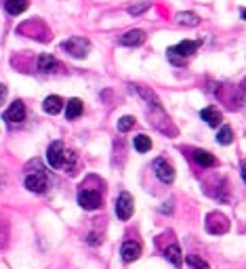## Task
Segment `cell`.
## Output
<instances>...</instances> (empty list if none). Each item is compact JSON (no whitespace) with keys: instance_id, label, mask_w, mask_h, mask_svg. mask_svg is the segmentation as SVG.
<instances>
[{"instance_id":"obj_1","label":"cell","mask_w":246,"mask_h":269,"mask_svg":"<svg viewBox=\"0 0 246 269\" xmlns=\"http://www.w3.org/2000/svg\"><path fill=\"white\" fill-rule=\"evenodd\" d=\"M63 51L69 53L76 59H85V57L91 53V42L82 36H72L69 40L63 42Z\"/></svg>"},{"instance_id":"obj_2","label":"cell","mask_w":246,"mask_h":269,"mask_svg":"<svg viewBox=\"0 0 246 269\" xmlns=\"http://www.w3.org/2000/svg\"><path fill=\"white\" fill-rule=\"evenodd\" d=\"M23 185H26L28 190L34 192V194H42V192H46V187H49V179H46V172L38 166L36 170H30L26 174V181H23Z\"/></svg>"},{"instance_id":"obj_3","label":"cell","mask_w":246,"mask_h":269,"mask_svg":"<svg viewBox=\"0 0 246 269\" xmlns=\"http://www.w3.org/2000/svg\"><path fill=\"white\" fill-rule=\"evenodd\" d=\"M135 213V200L128 192H122L116 200V215H118L120 221H128Z\"/></svg>"},{"instance_id":"obj_4","label":"cell","mask_w":246,"mask_h":269,"mask_svg":"<svg viewBox=\"0 0 246 269\" xmlns=\"http://www.w3.org/2000/svg\"><path fill=\"white\" fill-rule=\"evenodd\" d=\"M65 147L61 141H53L49 145V151H46V160H49V164L53 168H63L65 166Z\"/></svg>"},{"instance_id":"obj_5","label":"cell","mask_w":246,"mask_h":269,"mask_svg":"<svg viewBox=\"0 0 246 269\" xmlns=\"http://www.w3.org/2000/svg\"><path fill=\"white\" fill-rule=\"evenodd\" d=\"M229 229V221L225 215L221 213H210L206 217V231L208 233H215V236H221V233H225Z\"/></svg>"},{"instance_id":"obj_6","label":"cell","mask_w":246,"mask_h":269,"mask_svg":"<svg viewBox=\"0 0 246 269\" xmlns=\"http://www.w3.org/2000/svg\"><path fill=\"white\" fill-rule=\"evenodd\" d=\"M78 204L85 210H95L101 206V194L95 190H82L78 194Z\"/></svg>"},{"instance_id":"obj_7","label":"cell","mask_w":246,"mask_h":269,"mask_svg":"<svg viewBox=\"0 0 246 269\" xmlns=\"http://www.w3.org/2000/svg\"><path fill=\"white\" fill-rule=\"evenodd\" d=\"M154 172H156V177L162 183H167V185H171L175 181V168L169 164L167 160H162V158H156L154 160Z\"/></svg>"},{"instance_id":"obj_8","label":"cell","mask_w":246,"mask_h":269,"mask_svg":"<svg viewBox=\"0 0 246 269\" xmlns=\"http://www.w3.org/2000/svg\"><path fill=\"white\" fill-rule=\"evenodd\" d=\"M120 254H122V261L124 263H133V261H137L139 256H141V244L133 242V240L124 242L122 248H120Z\"/></svg>"},{"instance_id":"obj_9","label":"cell","mask_w":246,"mask_h":269,"mask_svg":"<svg viewBox=\"0 0 246 269\" xmlns=\"http://www.w3.org/2000/svg\"><path fill=\"white\" fill-rule=\"evenodd\" d=\"M5 120L7 122H13V124H19L26 120V105L21 101H13L11 103V108L5 112Z\"/></svg>"},{"instance_id":"obj_10","label":"cell","mask_w":246,"mask_h":269,"mask_svg":"<svg viewBox=\"0 0 246 269\" xmlns=\"http://www.w3.org/2000/svg\"><path fill=\"white\" fill-rule=\"evenodd\" d=\"M36 65H38V69H40L42 74H53V72H57V69L61 67V63L57 61L53 55H49V53H42V55L38 57Z\"/></svg>"},{"instance_id":"obj_11","label":"cell","mask_w":246,"mask_h":269,"mask_svg":"<svg viewBox=\"0 0 246 269\" xmlns=\"http://www.w3.org/2000/svg\"><path fill=\"white\" fill-rule=\"evenodd\" d=\"M143 40H145L143 30H131V32H126L124 36H120L122 46H139V44H143Z\"/></svg>"},{"instance_id":"obj_12","label":"cell","mask_w":246,"mask_h":269,"mask_svg":"<svg viewBox=\"0 0 246 269\" xmlns=\"http://www.w3.org/2000/svg\"><path fill=\"white\" fill-rule=\"evenodd\" d=\"M200 118L208 124V126H219L221 122H223V116H221V112L217 108H204L200 112Z\"/></svg>"},{"instance_id":"obj_13","label":"cell","mask_w":246,"mask_h":269,"mask_svg":"<svg viewBox=\"0 0 246 269\" xmlns=\"http://www.w3.org/2000/svg\"><path fill=\"white\" fill-rule=\"evenodd\" d=\"M198 46H200V42H194V40H183V42H179L177 46H173V51L175 53H179V57H190V55H194L196 51H198Z\"/></svg>"},{"instance_id":"obj_14","label":"cell","mask_w":246,"mask_h":269,"mask_svg":"<svg viewBox=\"0 0 246 269\" xmlns=\"http://www.w3.org/2000/svg\"><path fill=\"white\" fill-rule=\"evenodd\" d=\"M61 108H63V101H61V97H57V95L46 97V99H44V103H42V110H44L46 114H51V116L59 114V112H61Z\"/></svg>"},{"instance_id":"obj_15","label":"cell","mask_w":246,"mask_h":269,"mask_svg":"<svg viewBox=\"0 0 246 269\" xmlns=\"http://www.w3.org/2000/svg\"><path fill=\"white\" fill-rule=\"evenodd\" d=\"M164 256L169 259V263L173 265V267H181V263H183V259H181V248L177 246V244H171V246H167V250H164Z\"/></svg>"},{"instance_id":"obj_16","label":"cell","mask_w":246,"mask_h":269,"mask_svg":"<svg viewBox=\"0 0 246 269\" xmlns=\"http://www.w3.org/2000/svg\"><path fill=\"white\" fill-rule=\"evenodd\" d=\"M82 110H85V105H82L80 99H69L67 105H65V118L67 120H76L78 116L82 114Z\"/></svg>"},{"instance_id":"obj_17","label":"cell","mask_w":246,"mask_h":269,"mask_svg":"<svg viewBox=\"0 0 246 269\" xmlns=\"http://www.w3.org/2000/svg\"><path fill=\"white\" fill-rule=\"evenodd\" d=\"M5 9L9 15H21L23 11L28 9V0H7Z\"/></svg>"},{"instance_id":"obj_18","label":"cell","mask_w":246,"mask_h":269,"mask_svg":"<svg viewBox=\"0 0 246 269\" xmlns=\"http://www.w3.org/2000/svg\"><path fill=\"white\" fill-rule=\"evenodd\" d=\"M194 160H196L200 166H204V168L213 166L215 162H217L215 156H213V154H208V151H204V149H196V151H194Z\"/></svg>"},{"instance_id":"obj_19","label":"cell","mask_w":246,"mask_h":269,"mask_svg":"<svg viewBox=\"0 0 246 269\" xmlns=\"http://www.w3.org/2000/svg\"><path fill=\"white\" fill-rule=\"evenodd\" d=\"M233 141V131L229 126H221L219 133H217V143L219 145H229Z\"/></svg>"},{"instance_id":"obj_20","label":"cell","mask_w":246,"mask_h":269,"mask_svg":"<svg viewBox=\"0 0 246 269\" xmlns=\"http://www.w3.org/2000/svg\"><path fill=\"white\" fill-rule=\"evenodd\" d=\"M177 21L181 23V26H190V28H194V26H198V23H200V17H198L196 13H187V11H183V13L177 15Z\"/></svg>"},{"instance_id":"obj_21","label":"cell","mask_w":246,"mask_h":269,"mask_svg":"<svg viewBox=\"0 0 246 269\" xmlns=\"http://www.w3.org/2000/svg\"><path fill=\"white\" fill-rule=\"evenodd\" d=\"M133 145H135V149H137V151H141V154H145V151H149V149H151V139H149L147 135H137V137H135V141H133Z\"/></svg>"},{"instance_id":"obj_22","label":"cell","mask_w":246,"mask_h":269,"mask_svg":"<svg viewBox=\"0 0 246 269\" xmlns=\"http://www.w3.org/2000/svg\"><path fill=\"white\" fill-rule=\"evenodd\" d=\"M187 265H190V269H210L208 263L204 259H200V256H196V254L187 256Z\"/></svg>"},{"instance_id":"obj_23","label":"cell","mask_w":246,"mask_h":269,"mask_svg":"<svg viewBox=\"0 0 246 269\" xmlns=\"http://www.w3.org/2000/svg\"><path fill=\"white\" fill-rule=\"evenodd\" d=\"M133 126H135V118H133V116H122L120 122H118V131L120 133H126V131H131Z\"/></svg>"},{"instance_id":"obj_24","label":"cell","mask_w":246,"mask_h":269,"mask_svg":"<svg viewBox=\"0 0 246 269\" xmlns=\"http://www.w3.org/2000/svg\"><path fill=\"white\" fill-rule=\"evenodd\" d=\"M147 9H149V3H139V5L128 7V13L131 15H141V13H145Z\"/></svg>"},{"instance_id":"obj_25","label":"cell","mask_w":246,"mask_h":269,"mask_svg":"<svg viewBox=\"0 0 246 269\" xmlns=\"http://www.w3.org/2000/svg\"><path fill=\"white\" fill-rule=\"evenodd\" d=\"M5 99H7V86H5V84H0V105L5 103Z\"/></svg>"},{"instance_id":"obj_26","label":"cell","mask_w":246,"mask_h":269,"mask_svg":"<svg viewBox=\"0 0 246 269\" xmlns=\"http://www.w3.org/2000/svg\"><path fill=\"white\" fill-rule=\"evenodd\" d=\"M240 170H242V181L246 183V160L240 162Z\"/></svg>"},{"instance_id":"obj_27","label":"cell","mask_w":246,"mask_h":269,"mask_svg":"<svg viewBox=\"0 0 246 269\" xmlns=\"http://www.w3.org/2000/svg\"><path fill=\"white\" fill-rule=\"evenodd\" d=\"M240 15H242V19H246V9H242V13H240Z\"/></svg>"},{"instance_id":"obj_28","label":"cell","mask_w":246,"mask_h":269,"mask_svg":"<svg viewBox=\"0 0 246 269\" xmlns=\"http://www.w3.org/2000/svg\"><path fill=\"white\" fill-rule=\"evenodd\" d=\"M242 91L246 93V78H244V82H242Z\"/></svg>"}]
</instances>
